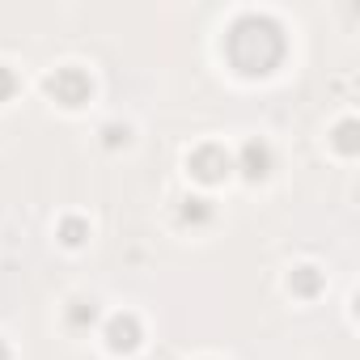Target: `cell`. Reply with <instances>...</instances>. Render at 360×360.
I'll return each mask as SVG.
<instances>
[{
  "instance_id": "cell-1",
  "label": "cell",
  "mask_w": 360,
  "mask_h": 360,
  "mask_svg": "<svg viewBox=\"0 0 360 360\" xmlns=\"http://www.w3.org/2000/svg\"><path fill=\"white\" fill-rule=\"evenodd\" d=\"M225 51H229L238 72L263 77L284 60V30L267 13H242L225 34Z\"/></svg>"
},
{
  "instance_id": "cell-2",
  "label": "cell",
  "mask_w": 360,
  "mask_h": 360,
  "mask_svg": "<svg viewBox=\"0 0 360 360\" xmlns=\"http://www.w3.org/2000/svg\"><path fill=\"white\" fill-rule=\"evenodd\" d=\"M47 89H51V98L56 102H64V106H81V102H89V77L81 72V68H60L56 77H47Z\"/></svg>"
},
{
  "instance_id": "cell-3",
  "label": "cell",
  "mask_w": 360,
  "mask_h": 360,
  "mask_svg": "<svg viewBox=\"0 0 360 360\" xmlns=\"http://www.w3.org/2000/svg\"><path fill=\"white\" fill-rule=\"evenodd\" d=\"M229 169H233V157L221 144H204V148L191 153V174L200 178V183H221Z\"/></svg>"
},
{
  "instance_id": "cell-4",
  "label": "cell",
  "mask_w": 360,
  "mask_h": 360,
  "mask_svg": "<svg viewBox=\"0 0 360 360\" xmlns=\"http://www.w3.org/2000/svg\"><path fill=\"white\" fill-rule=\"evenodd\" d=\"M106 343H110V352H131L140 343V322L131 314H115L106 322Z\"/></svg>"
},
{
  "instance_id": "cell-5",
  "label": "cell",
  "mask_w": 360,
  "mask_h": 360,
  "mask_svg": "<svg viewBox=\"0 0 360 360\" xmlns=\"http://www.w3.org/2000/svg\"><path fill=\"white\" fill-rule=\"evenodd\" d=\"M242 169H246V178H267V169H271V148H267L263 140H246V148H242Z\"/></svg>"
},
{
  "instance_id": "cell-6",
  "label": "cell",
  "mask_w": 360,
  "mask_h": 360,
  "mask_svg": "<svg viewBox=\"0 0 360 360\" xmlns=\"http://www.w3.org/2000/svg\"><path fill=\"white\" fill-rule=\"evenodd\" d=\"M318 284H322V276H318L314 267H297V271H292V288H297V292L309 297V292H318Z\"/></svg>"
},
{
  "instance_id": "cell-7",
  "label": "cell",
  "mask_w": 360,
  "mask_h": 360,
  "mask_svg": "<svg viewBox=\"0 0 360 360\" xmlns=\"http://www.w3.org/2000/svg\"><path fill=\"white\" fill-rule=\"evenodd\" d=\"M339 148L343 153H356V123H343L339 127Z\"/></svg>"
},
{
  "instance_id": "cell-8",
  "label": "cell",
  "mask_w": 360,
  "mask_h": 360,
  "mask_svg": "<svg viewBox=\"0 0 360 360\" xmlns=\"http://www.w3.org/2000/svg\"><path fill=\"white\" fill-rule=\"evenodd\" d=\"M13 89H18V77H13L9 68H0V102L13 98Z\"/></svg>"
},
{
  "instance_id": "cell-9",
  "label": "cell",
  "mask_w": 360,
  "mask_h": 360,
  "mask_svg": "<svg viewBox=\"0 0 360 360\" xmlns=\"http://www.w3.org/2000/svg\"><path fill=\"white\" fill-rule=\"evenodd\" d=\"M81 238H85V225H81V221H64V242H68V246H77Z\"/></svg>"
},
{
  "instance_id": "cell-10",
  "label": "cell",
  "mask_w": 360,
  "mask_h": 360,
  "mask_svg": "<svg viewBox=\"0 0 360 360\" xmlns=\"http://www.w3.org/2000/svg\"><path fill=\"white\" fill-rule=\"evenodd\" d=\"M183 217H187V221H204V217H208V208H204V200H187V208H183Z\"/></svg>"
},
{
  "instance_id": "cell-11",
  "label": "cell",
  "mask_w": 360,
  "mask_h": 360,
  "mask_svg": "<svg viewBox=\"0 0 360 360\" xmlns=\"http://www.w3.org/2000/svg\"><path fill=\"white\" fill-rule=\"evenodd\" d=\"M0 360H9V347H5V339H0Z\"/></svg>"
}]
</instances>
